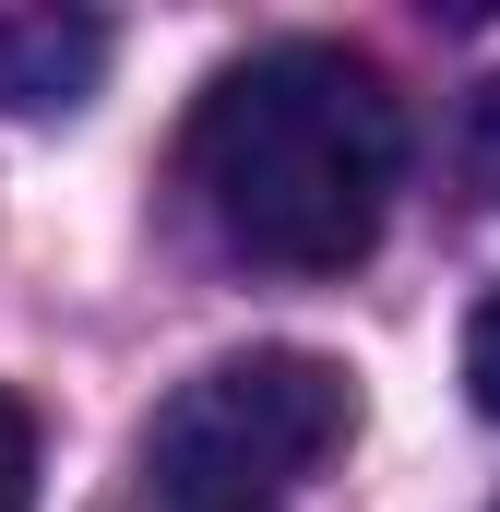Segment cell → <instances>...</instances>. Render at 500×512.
Instances as JSON below:
<instances>
[{
  "label": "cell",
  "instance_id": "obj_1",
  "mask_svg": "<svg viewBox=\"0 0 500 512\" xmlns=\"http://www.w3.org/2000/svg\"><path fill=\"white\" fill-rule=\"evenodd\" d=\"M191 203L203 227L262 274H346L393 215L405 179V108L358 48L334 36H274L227 60L191 108Z\"/></svg>",
  "mask_w": 500,
  "mask_h": 512
},
{
  "label": "cell",
  "instance_id": "obj_4",
  "mask_svg": "<svg viewBox=\"0 0 500 512\" xmlns=\"http://www.w3.org/2000/svg\"><path fill=\"white\" fill-rule=\"evenodd\" d=\"M453 179H465V203L500 215V72L465 96V120H453Z\"/></svg>",
  "mask_w": 500,
  "mask_h": 512
},
{
  "label": "cell",
  "instance_id": "obj_2",
  "mask_svg": "<svg viewBox=\"0 0 500 512\" xmlns=\"http://www.w3.org/2000/svg\"><path fill=\"white\" fill-rule=\"evenodd\" d=\"M358 429V393L310 346H250L215 358L155 405L143 429V489L155 512H286Z\"/></svg>",
  "mask_w": 500,
  "mask_h": 512
},
{
  "label": "cell",
  "instance_id": "obj_6",
  "mask_svg": "<svg viewBox=\"0 0 500 512\" xmlns=\"http://www.w3.org/2000/svg\"><path fill=\"white\" fill-rule=\"evenodd\" d=\"M465 393H477V417H500V298L465 322Z\"/></svg>",
  "mask_w": 500,
  "mask_h": 512
},
{
  "label": "cell",
  "instance_id": "obj_5",
  "mask_svg": "<svg viewBox=\"0 0 500 512\" xmlns=\"http://www.w3.org/2000/svg\"><path fill=\"white\" fill-rule=\"evenodd\" d=\"M0 512H36V417L0 393Z\"/></svg>",
  "mask_w": 500,
  "mask_h": 512
},
{
  "label": "cell",
  "instance_id": "obj_3",
  "mask_svg": "<svg viewBox=\"0 0 500 512\" xmlns=\"http://www.w3.org/2000/svg\"><path fill=\"white\" fill-rule=\"evenodd\" d=\"M108 84V24L96 12H0V108L60 120Z\"/></svg>",
  "mask_w": 500,
  "mask_h": 512
}]
</instances>
